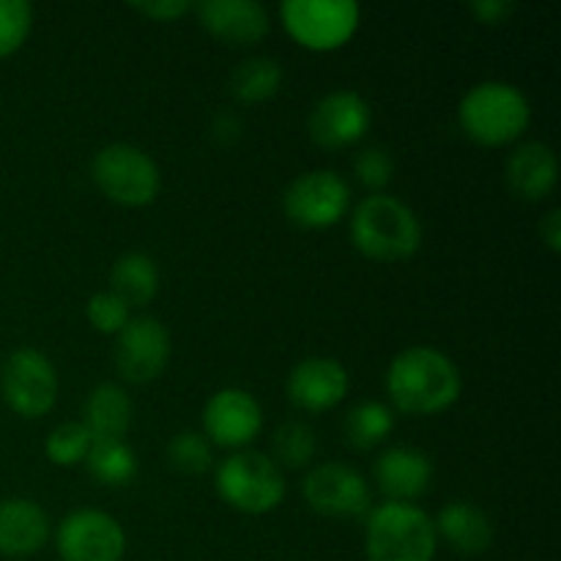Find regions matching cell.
Instances as JSON below:
<instances>
[{
	"label": "cell",
	"mask_w": 561,
	"mask_h": 561,
	"mask_svg": "<svg viewBox=\"0 0 561 561\" xmlns=\"http://www.w3.org/2000/svg\"><path fill=\"white\" fill-rule=\"evenodd\" d=\"M540 241L548 247V250L553 252V255H559L561 252V211L559 208H551V211H546V217L540 219Z\"/></svg>",
	"instance_id": "836d02e7"
},
{
	"label": "cell",
	"mask_w": 561,
	"mask_h": 561,
	"mask_svg": "<svg viewBox=\"0 0 561 561\" xmlns=\"http://www.w3.org/2000/svg\"><path fill=\"white\" fill-rule=\"evenodd\" d=\"M373 480L387 502L411 504L433 485V463L416 447H389L373 463Z\"/></svg>",
	"instance_id": "2e32d148"
},
{
	"label": "cell",
	"mask_w": 561,
	"mask_h": 561,
	"mask_svg": "<svg viewBox=\"0 0 561 561\" xmlns=\"http://www.w3.org/2000/svg\"><path fill=\"white\" fill-rule=\"evenodd\" d=\"M370 104L356 91H332L312 107L310 137L321 148H348L370 129Z\"/></svg>",
	"instance_id": "5bb4252c"
},
{
	"label": "cell",
	"mask_w": 561,
	"mask_h": 561,
	"mask_svg": "<svg viewBox=\"0 0 561 561\" xmlns=\"http://www.w3.org/2000/svg\"><path fill=\"white\" fill-rule=\"evenodd\" d=\"M49 515L33 499H3L0 502V557L25 559L49 542Z\"/></svg>",
	"instance_id": "ac0fdd59"
},
{
	"label": "cell",
	"mask_w": 561,
	"mask_h": 561,
	"mask_svg": "<svg viewBox=\"0 0 561 561\" xmlns=\"http://www.w3.org/2000/svg\"><path fill=\"white\" fill-rule=\"evenodd\" d=\"M170 332L159 318L137 316L115 337V370L124 381L142 387L168 370Z\"/></svg>",
	"instance_id": "7c38bea8"
},
{
	"label": "cell",
	"mask_w": 561,
	"mask_h": 561,
	"mask_svg": "<svg viewBox=\"0 0 561 561\" xmlns=\"http://www.w3.org/2000/svg\"><path fill=\"white\" fill-rule=\"evenodd\" d=\"M33 27V9L25 0H0V60L20 53Z\"/></svg>",
	"instance_id": "f1b7e54d"
},
{
	"label": "cell",
	"mask_w": 561,
	"mask_h": 561,
	"mask_svg": "<svg viewBox=\"0 0 561 561\" xmlns=\"http://www.w3.org/2000/svg\"><path fill=\"white\" fill-rule=\"evenodd\" d=\"M91 433L85 431L80 420L77 422H64V425L55 427L47 436V444H44V453H47V460L53 466H60V469H71V466L85 463L88 453H91Z\"/></svg>",
	"instance_id": "4316f807"
},
{
	"label": "cell",
	"mask_w": 561,
	"mask_h": 561,
	"mask_svg": "<svg viewBox=\"0 0 561 561\" xmlns=\"http://www.w3.org/2000/svg\"><path fill=\"white\" fill-rule=\"evenodd\" d=\"M214 485L228 507L244 515L274 513L288 493L283 469L266 453L255 449H241L225 458L217 466Z\"/></svg>",
	"instance_id": "5b68a950"
},
{
	"label": "cell",
	"mask_w": 561,
	"mask_h": 561,
	"mask_svg": "<svg viewBox=\"0 0 561 561\" xmlns=\"http://www.w3.org/2000/svg\"><path fill=\"white\" fill-rule=\"evenodd\" d=\"M88 471L96 482L107 488H124L131 485L140 471L137 466V455L124 438H113V442H93L91 453L85 458Z\"/></svg>",
	"instance_id": "603a6c76"
},
{
	"label": "cell",
	"mask_w": 561,
	"mask_h": 561,
	"mask_svg": "<svg viewBox=\"0 0 561 561\" xmlns=\"http://www.w3.org/2000/svg\"><path fill=\"white\" fill-rule=\"evenodd\" d=\"M263 431V409L247 389L225 387L203 405V436L222 449H250Z\"/></svg>",
	"instance_id": "4fadbf2b"
},
{
	"label": "cell",
	"mask_w": 561,
	"mask_h": 561,
	"mask_svg": "<svg viewBox=\"0 0 561 561\" xmlns=\"http://www.w3.org/2000/svg\"><path fill=\"white\" fill-rule=\"evenodd\" d=\"M318 442L316 431L301 420H288L274 431L272 436V455L268 458L279 466V469H307L316 460Z\"/></svg>",
	"instance_id": "484cf974"
},
{
	"label": "cell",
	"mask_w": 561,
	"mask_h": 561,
	"mask_svg": "<svg viewBox=\"0 0 561 561\" xmlns=\"http://www.w3.org/2000/svg\"><path fill=\"white\" fill-rule=\"evenodd\" d=\"M129 9L153 22H175L186 11H192V3H186V0H148V3H129Z\"/></svg>",
	"instance_id": "1f68e13d"
},
{
	"label": "cell",
	"mask_w": 561,
	"mask_h": 561,
	"mask_svg": "<svg viewBox=\"0 0 561 561\" xmlns=\"http://www.w3.org/2000/svg\"><path fill=\"white\" fill-rule=\"evenodd\" d=\"M433 526H436L438 540L447 542L460 557H482L491 551L493 537H496L493 520L488 518L485 510L471 502H449L433 520Z\"/></svg>",
	"instance_id": "ffe728a7"
},
{
	"label": "cell",
	"mask_w": 561,
	"mask_h": 561,
	"mask_svg": "<svg viewBox=\"0 0 561 561\" xmlns=\"http://www.w3.org/2000/svg\"><path fill=\"white\" fill-rule=\"evenodd\" d=\"M436 551V526L416 504L383 502L367 513V561H433Z\"/></svg>",
	"instance_id": "277c9868"
},
{
	"label": "cell",
	"mask_w": 561,
	"mask_h": 561,
	"mask_svg": "<svg viewBox=\"0 0 561 561\" xmlns=\"http://www.w3.org/2000/svg\"><path fill=\"white\" fill-rule=\"evenodd\" d=\"M305 502L312 513L327 518H362L373 510L370 485L356 469L345 463H318L301 482Z\"/></svg>",
	"instance_id": "8fae6325"
},
{
	"label": "cell",
	"mask_w": 561,
	"mask_h": 561,
	"mask_svg": "<svg viewBox=\"0 0 561 561\" xmlns=\"http://www.w3.org/2000/svg\"><path fill=\"white\" fill-rule=\"evenodd\" d=\"M55 548L64 561H121L126 553V531L110 513L82 507L60 520Z\"/></svg>",
	"instance_id": "30bf717a"
},
{
	"label": "cell",
	"mask_w": 561,
	"mask_h": 561,
	"mask_svg": "<svg viewBox=\"0 0 561 561\" xmlns=\"http://www.w3.org/2000/svg\"><path fill=\"white\" fill-rule=\"evenodd\" d=\"M515 9L518 5L510 3V0H477V3L469 5V11L482 25H502L515 14Z\"/></svg>",
	"instance_id": "d6a6232c"
},
{
	"label": "cell",
	"mask_w": 561,
	"mask_h": 561,
	"mask_svg": "<svg viewBox=\"0 0 561 561\" xmlns=\"http://www.w3.org/2000/svg\"><path fill=\"white\" fill-rule=\"evenodd\" d=\"M285 33L310 53H334L356 36L362 9L354 0H288L279 5Z\"/></svg>",
	"instance_id": "52a82bcc"
},
{
	"label": "cell",
	"mask_w": 561,
	"mask_h": 561,
	"mask_svg": "<svg viewBox=\"0 0 561 561\" xmlns=\"http://www.w3.org/2000/svg\"><path fill=\"white\" fill-rule=\"evenodd\" d=\"M131 420H135V405L121 383H99L91 389L82 409V425L91 433L93 442H113L129 433Z\"/></svg>",
	"instance_id": "44dd1931"
},
{
	"label": "cell",
	"mask_w": 561,
	"mask_h": 561,
	"mask_svg": "<svg viewBox=\"0 0 561 561\" xmlns=\"http://www.w3.org/2000/svg\"><path fill=\"white\" fill-rule=\"evenodd\" d=\"M354 173L356 179H359L362 184H365L367 190H373V195H376V192H381L383 186L394 179V159L389 157L383 148L367 146L356 153Z\"/></svg>",
	"instance_id": "4dcf8cb0"
},
{
	"label": "cell",
	"mask_w": 561,
	"mask_h": 561,
	"mask_svg": "<svg viewBox=\"0 0 561 561\" xmlns=\"http://www.w3.org/2000/svg\"><path fill=\"white\" fill-rule=\"evenodd\" d=\"M463 378L458 365L433 345L400 351L387 370V394L400 414L436 416L458 403Z\"/></svg>",
	"instance_id": "6da1fadb"
},
{
	"label": "cell",
	"mask_w": 561,
	"mask_h": 561,
	"mask_svg": "<svg viewBox=\"0 0 561 561\" xmlns=\"http://www.w3.org/2000/svg\"><path fill=\"white\" fill-rule=\"evenodd\" d=\"M201 16V25L219 42L236 44V47H252L268 36V11L255 0H206L192 5Z\"/></svg>",
	"instance_id": "e0dca14e"
},
{
	"label": "cell",
	"mask_w": 561,
	"mask_h": 561,
	"mask_svg": "<svg viewBox=\"0 0 561 561\" xmlns=\"http://www.w3.org/2000/svg\"><path fill=\"white\" fill-rule=\"evenodd\" d=\"M288 400L307 414L337 409L351 389V376L343 362L332 356L301 359L288 376Z\"/></svg>",
	"instance_id": "9a60e30c"
},
{
	"label": "cell",
	"mask_w": 561,
	"mask_h": 561,
	"mask_svg": "<svg viewBox=\"0 0 561 561\" xmlns=\"http://www.w3.org/2000/svg\"><path fill=\"white\" fill-rule=\"evenodd\" d=\"M283 208L285 217L305 230L334 228L351 208V186L334 170H310L290 181Z\"/></svg>",
	"instance_id": "9c48e42d"
},
{
	"label": "cell",
	"mask_w": 561,
	"mask_h": 561,
	"mask_svg": "<svg viewBox=\"0 0 561 561\" xmlns=\"http://www.w3.org/2000/svg\"><path fill=\"white\" fill-rule=\"evenodd\" d=\"M343 431L345 442L359 449V453L376 449L394 431V411L387 403H378V400H365V403L354 405L348 411Z\"/></svg>",
	"instance_id": "cb8c5ba5"
},
{
	"label": "cell",
	"mask_w": 561,
	"mask_h": 561,
	"mask_svg": "<svg viewBox=\"0 0 561 561\" xmlns=\"http://www.w3.org/2000/svg\"><path fill=\"white\" fill-rule=\"evenodd\" d=\"M85 316L88 323L99 334H110V337H118L121 329L131 321L129 305L121 296H115L113 290H99V294H93L85 305Z\"/></svg>",
	"instance_id": "f546056e"
},
{
	"label": "cell",
	"mask_w": 561,
	"mask_h": 561,
	"mask_svg": "<svg viewBox=\"0 0 561 561\" xmlns=\"http://www.w3.org/2000/svg\"><path fill=\"white\" fill-rule=\"evenodd\" d=\"M507 186L515 197L526 203H540L557 190L559 162L546 142H524L507 159Z\"/></svg>",
	"instance_id": "d6986e66"
},
{
	"label": "cell",
	"mask_w": 561,
	"mask_h": 561,
	"mask_svg": "<svg viewBox=\"0 0 561 561\" xmlns=\"http://www.w3.org/2000/svg\"><path fill=\"white\" fill-rule=\"evenodd\" d=\"M91 179L110 203L124 208L151 206L162 190L159 164L131 142L104 146L91 162Z\"/></svg>",
	"instance_id": "8992f818"
},
{
	"label": "cell",
	"mask_w": 561,
	"mask_h": 561,
	"mask_svg": "<svg viewBox=\"0 0 561 561\" xmlns=\"http://www.w3.org/2000/svg\"><path fill=\"white\" fill-rule=\"evenodd\" d=\"M351 241L367 261H409L422 247V222L409 203L376 192L356 203L351 214Z\"/></svg>",
	"instance_id": "7a4b0ae2"
},
{
	"label": "cell",
	"mask_w": 561,
	"mask_h": 561,
	"mask_svg": "<svg viewBox=\"0 0 561 561\" xmlns=\"http://www.w3.org/2000/svg\"><path fill=\"white\" fill-rule=\"evenodd\" d=\"M230 93L241 104H257L277 96L283 85V66L272 58H247L230 75Z\"/></svg>",
	"instance_id": "d4e9b609"
},
{
	"label": "cell",
	"mask_w": 561,
	"mask_h": 561,
	"mask_svg": "<svg viewBox=\"0 0 561 561\" xmlns=\"http://www.w3.org/2000/svg\"><path fill=\"white\" fill-rule=\"evenodd\" d=\"M214 129V137H217L219 142H236L241 137V121L239 115L233 113H219L217 118H214L211 124Z\"/></svg>",
	"instance_id": "e575fe53"
},
{
	"label": "cell",
	"mask_w": 561,
	"mask_h": 561,
	"mask_svg": "<svg viewBox=\"0 0 561 561\" xmlns=\"http://www.w3.org/2000/svg\"><path fill=\"white\" fill-rule=\"evenodd\" d=\"M113 294L131 307L151 305L159 290V266L146 252H126L113 263L110 272Z\"/></svg>",
	"instance_id": "7402d4cb"
},
{
	"label": "cell",
	"mask_w": 561,
	"mask_h": 561,
	"mask_svg": "<svg viewBox=\"0 0 561 561\" xmlns=\"http://www.w3.org/2000/svg\"><path fill=\"white\" fill-rule=\"evenodd\" d=\"M211 444L203 433L181 431L170 438L168 444V463L173 466L179 474L201 477L211 469Z\"/></svg>",
	"instance_id": "83f0119b"
},
{
	"label": "cell",
	"mask_w": 561,
	"mask_h": 561,
	"mask_svg": "<svg viewBox=\"0 0 561 561\" xmlns=\"http://www.w3.org/2000/svg\"><path fill=\"white\" fill-rule=\"evenodd\" d=\"M0 394L22 420H42L58 403V370L44 351L22 345L0 367Z\"/></svg>",
	"instance_id": "ba28073f"
},
{
	"label": "cell",
	"mask_w": 561,
	"mask_h": 561,
	"mask_svg": "<svg viewBox=\"0 0 561 561\" xmlns=\"http://www.w3.org/2000/svg\"><path fill=\"white\" fill-rule=\"evenodd\" d=\"M458 124L469 140L485 148L513 146L531 124V104L518 85L504 80L477 82L458 104Z\"/></svg>",
	"instance_id": "3957f363"
}]
</instances>
